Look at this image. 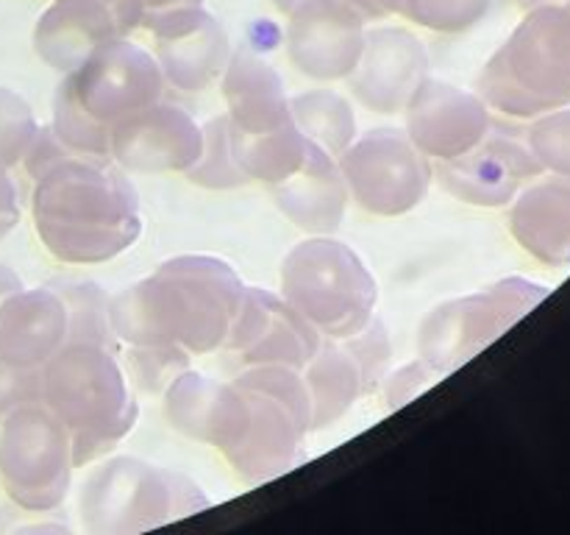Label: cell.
Masks as SVG:
<instances>
[{
    "label": "cell",
    "mask_w": 570,
    "mask_h": 535,
    "mask_svg": "<svg viewBox=\"0 0 570 535\" xmlns=\"http://www.w3.org/2000/svg\"><path fill=\"white\" fill-rule=\"evenodd\" d=\"M28 401H39V371H22L0 362V421Z\"/></svg>",
    "instance_id": "33"
},
{
    "label": "cell",
    "mask_w": 570,
    "mask_h": 535,
    "mask_svg": "<svg viewBox=\"0 0 570 535\" xmlns=\"http://www.w3.org/2000/svg\"><path fill=\"white\" fill-rule=\"evenodd\" d=\"M273 201L289 223L315 237L334 234L348 210V187L340 173L337 156L309 143L298 171L282 184H273Z\"/></svg>",
    "instance_id": "20"
},
{
    "label": "cell",
    "mask_w": 570,
    "mask_h": 535,
    "mask_svg": "<svg viewBox=\"0 0 570 535\" xmlns=\"http://www.w3.org/2000/svg\"><path fill=\"white\" fill-rule=\"evenodd\" d=\"M568 87L570 6H546L529 14L479 78L484 104L507 115H534L566 98Z\"/></svg>",
    "instance_id": "7"
},
{
    "label": "cell",
    "mask_w": 570,
    "mask_h": 535,
    "mask_svg": "<svg viewBox=\"0 0 570 535\" xmlns=\"http://www.w3.org/2000/svg\"><path fill=\"white\" fill-rule=\"evenodd\" d=\"M365 17L345 0H301L287 26V56L315 81H345L365 45Z\"/></svg>",
    "instance_id": "13"
},
{
    "label": "cell",
    "mask_w": 570,
    "mask_h": 535,
    "mask_svg": "<svg viewBox=\"0 0 570 535\" xmlns=\"http://www.w3.org/2000/svg\"><path fill=\"white\" fill-rule=\"evenodd\" d=\"M534 167L510 139L484 137L468 154L440 162L438 178L454 198L473 206H501L512 198L518 182Z\"/></svg>",
    "instance_id": "21"
},
{
    "label": "cell",
    "mask_w": 570,
    "mask_h": 535,
    "mask_svg": "<svg viewBox=\"0 0 570 535\" xmlns=\"http://www.w3.org/2000/svg\"><path fill=\"white\" fill-rule=\"evenodd\" d=\"M204 148V128L189 111L154 104L111 128L109 159L122 171L187 173Z\"/></svg>",
    "instance_id": "15"
},
{
    "label": "cell",
    "mask_w": 570,
    "mask_h": 535,
    "mask_svg": "<svg viewBox=\"0 0 570 535\" xmlns=\"http://www.w3.org/2000/svg\"><path fill=\"white\" fill-rule=\"evenodd\" d=\"M156 33V65L165 84L181 93H200L228 65V37L215 17L204 9L176 11L145 22Z\"/></svg>",
    "instance_id": "18"
},
{
    "label": "cell",
    "mask_w": 570,
    "mask_h": 535,
    "mask_svg": "<svg viewBox=\"0 0 570 535\" xmlns=\"http://www.w3.org/2000/svg\"><path fill=\"white\" fill-rule=\"evenodd\" d=\"M72 438L42 405L28 401L0 421V485L22 513H53L72 483Z\"/></svg>",
    "instance_id": "8"
},
{
    "label": "cell",
    "mask_w": 570,
    "mask_h": 535,
    "mask_svg": "<svg viewBox=\"0 0 570 535\" xmlns=\"http://www.w3.org/2000/svg\"><path fill=\"white\" fill-rule=\"evenodd\" d=\"M56 293L67 307V343H92L117 354V334L109 321V299L89 279L59 282Z\"/></svg>",
    "instance_id": "27"
},
{
    "label": "cell",
    "mask_w": 570,
    "mask_h": 535,
    "mask_svg": "<svg viewBox=\"0 0 570 535\" xmlns=\"http://www.w3.org/2000/svg\"><path fill=\"white\" fill-rule=\"evenodd\" d=\"M142 0H56L39 20L33 45L53 70L72 72L92 50L142 22Z\"/></svg>",
    "instance_id": "14"
},
{
    "label": "cell",
    "mask_w": 570,
    "mask_h": 535,
    "mask_svg": "<svg viewBox=\"0 0 570 535\" xmlns=\"http://www.w3.org/2000/svg\"><path fill=\"white\" fill-rule=\"evenodd\" d=\"M532 290L523 282H501L484 293L434 307L415 338L423 366L438 379L460 368L532 307Z\"/></svg>",
    "instance_id": "10"
},
{
    "label": "cell",
    "mask_w": 570,
    "mask_h": 535,
    "mask_svg": "<svg viewBox=\"0 0 570 535\" xmlns=\"http://www.w3.org/2000/svg\"><path fill=\"white\" fill-rule=\"evenodd\" d=\"M243 293V279L226 260L181 254L111 295L109 321L131 349L178 346L187 354H212L226 343Z\"/></svg>",
    "instance_id": "1"
},
{
    "label": "cell",
    "mask_w": 570,
    "mask_h": 535,
    "mask_svg": "<svg viewBox=\"0 0 570 535\" xmlns=\"http://www.w3.org/2000/svg\"><path fill=\"white\" fill-rule=\"evenodd\" d=\"M204 128V148L198 162L187 171V178L206 189H234L248 184L232 154V120L228 115L212 117Z\"/></svg>",
    "instance_id": "28"
},
{
    "label": "cell",
    "mask_w": 570,
    "mask_h": 535,
    "mask_svg": "<svg viewBox=\"0 0 570 535\" xmlns=\"http://www.w3.org/2000/svg\"><path fill=\"white\" fill-rule=\"evenodd\" d=\"M289 117L309 143L340 156L356 139V117L348 100L332 89H309L289 98Z\"/></svg>",
    "instance_id": "26"
},
{
    "label": "cell",
    "mask_w": 570,
    "mask_h": 535,
    "mask_svg": "<svg viewBox=\"0 0 570 535\" xmlns=\"http://www.w3.org/2000/svg\"><path fill=\"white\" fill-rule=\"evenodd\" d=\"M282 299L323 338L343 340L373 321L379 284L362 256L332 234L295 245L278 273Z\"/></svg>",
    "instance_id": "5"
},
{
    "label": "cell",
    "mask_w": 570,
    "mask_h": 535,
    "mask_svg": "<svg viewBox=\"0 0 570 535\" xmlns=\"http://www.w3.org/2000/svg\"><path fill=\"white\" fill-rule=\"evenodd\" d=\"M406 137L423 156L456 159L488 137L490 111L482 95L426 78L404 109Z\"/></svg>",
    "instance_id": "16"
},
{
    "label": "cell",
    "mask_w": 570,
    "mask_h": 535,
    "mask_svg": "<svg viewBox=\"0 0 570 535\" xmlns=\"http://www.w3.org/2000/svg\"><path fill=\"white\" fill-rule=\"evenodd\" d=\"M17 290H22V279L17 276L9 265L0 262V304H3L11 293H17Z\"/></svg>",
    "instance_id": "37"
},
{
    "label": "cell",
    "mask_w": 570,
    "mask_h": 535,
    "mask_svg": "<svg viewBox=\"0 0 570 535\" xmlns=\"http://www.w3.org/2000/svg\"><path fill=\"white\" fill-rule=\"evenodd\" d=\"M234 385L248 396L250 418L239 444L226 455L228 466L248 485L282 477L295 466L301 444L312 432L304 373L287 366H254L243 368Z\"/></svg>",
    "instance_id": "6"
},
{
    "label": "cell",
    "mask_w": 570,
    "mask_h": 535,
    "mask_svg": "<svg viewBox=\"0 0 570 535\" xmlns=\"http://www.w3.org/2000/svg\"><path fill=\"white\" fill-rule=\"evenodd\" d=\"M131 371L139 388L154 393V390H165L173 377L187 368V351L178 346H161V349H131Z\"/></svg>",
    "instance_id": "32"
},
{
    "label": "cell",
    "mask_w": 570,
    "mask_h": 535,
    "mask_svg": "<svg viewBox=\"0 0 570 535\" xmlns=\"http://www.w3.org/2000/svg\"><path fill=\"white\" fill-rule=\"evenodd\" d=\"M301 373L312 399V432L337 424L362 396H367L360 360L345 340L323 338L321 349Z\"/></svg>",
    "instance_id": "23"
},
{
    "label": "cell",
    "mask_w": 570,
    "mask_h": 535,
    "mask_svg": "<svg viewBox=\"0 0 570 535\" xmlns=\"http://www.w3.org/2000/svg\"><path fill=\"white\" fill-rule=\"evenodd\" d=\"M306 148H309V139L298 132L293 120L259 134L232 128V154L237 167L248 182H262L267 187L293 176L304 162Z\"/></svg>",
    "instance_id": "24"
},
{
    "label": "cell",
    "mask_w": 570,
    "mask_h": 535,
    "mask_svg": "<svg viewBox=\"0 0 570 535\" xmlns=\"http://www.w3.org/2000/svg\"><path fill=\"white\" fill-rule=\"evenodd\" d=\"M209 507L195 479L139 457H111L89 471L78 494V518L89 535H134Z\"/></svg>",
    "instance_id": "4"
},
{
    "label": "cell",
    "mask_w": 570,
    "mask_h": 535,
    "mask_svg": "<svg viewBox=\"0 0 570 535\" xmlns=\"http://www.w3.org/2000/svg\"><path fill=\"white\" fill-rule=\"evenodd\" d=\"M343 340L354 351L356 360H360L367 393H373L387 379L390 362H393V346H390L387 329H384V323L379 318H373L365 329H360V332Z\"/></svg>",
    "instance_id": "31"
},
{
    "label": "cell",
    "mask_w": 570,
    "mask_h": 535,
    "mask_svg": "<svg viewBox=\"0 0 570 535\" xmlns=\"http://www.w3.org/2000/svg\"><path fill=\"white\" fill-rule=\"evenodd\" d=\"M490 0H395V11L432 31H465L482 20Z\"/></svg>",
    "instance_id": "30"
},
{
    "label": "cell",
    "mask_w": 570,
    "mask_h": 535,
    "mask_svg": "<svg viewBox=\"0 0 570 535\" xmlns=\"http://www.w3.org/2000/svg\"><path fill=\"white\" fill-rule=\"evenodd\" d=\"M145 11H142V22L159 20V17L176 14V11H187V9H198L200 0H142Z\"/></svg>",
    "instance_id": "36"
},
{
    "label": "cell",
    "mask_w": 570,
    "mask_h": 535,
    "mask_svg": "<svg viewBox=\"0 0 570 535\" xmlns=\"http://www.w3.org/2000/svg\"><path fill=\"white\" fill-rule=\"evenodd\" d=\"M17 223H20V201H17L14 178L6 167H0V240L11 234Z\"/></svg>",
    "instance_id": "35"
},
{
    "label": "cell",
    "mask_w": 570,
    "mask_h": 535,
    "mask_svg": "<svg viewBox=\"0 0 570 535\" xmlns=\"http://www.w3.org/2000/svg\"><path fill=\"white\" fill-rule=\"evenodd\" d=\"M351 201L379 217H399L423 204L434 171L404 132L376 128L337 156Z\"/></svg>",
    "instance_id": "9"
},
{
    "label": "cell",
    "mask_w": 570,
    "mask_h": 535,
    "mask_svg": "<svg viewBox=\"0 0 570 535\" xmlns=\"http://www.w3.org/2000/svg\"><path fill=\"white\" fill-rule=\"evenodd\" d=\"M345 3H348V6H354V9L360 11L362 17H379V11L373 9V3H371V0H345Z\"/></svg>",
    "instance_id": "38"
},
{
    "label": "cell",
    "mask_w": 570,
    "mask_h": 535,
    "mask_svg": "<svg viewBox=\"0 0 570 535\" xmlns=\"http://www.w3.org/2000/svg\"><path fill=\"white\" fill-rule=\"evenodd\" d=\"M434 373L423 366L421 360L404 366L401 371H395L387 382V401L390 407H401L412 399L415 393H421L429 382H434Z\"/></svg>",
    "instance_id": "34"
},
{
    "label": "cell",
    "mask_w": 570,
    "mask_h": 535,
    "mask_svg": "<svg viewBox=\"0 0 570 535\" xmlns=\"http://www.w3.org/2000/svg\"><path fill=\"white\" fill-rule=\"evenodd\" d=\"M37 132L39 123L28 100L14 89L0 87V167L9 171V167L20 165Z\"/></svg>",
    "instance_id": "29"
},
{
    "label": "cell",
    "mask_w": 570,
    "mask_h": 535,
    "mask_svg": "<svg viewBox=\"0 0 570 535\" xmlns=\"http://www.w3.org/2000/svg\"><path fill=\"white\" fill-rule=\"evenodd\" d=\"M72 104L100 128H115L126 117L159 104L165 76L150 54L128 39H111L87 56L59 84Z\"/></svg>",
    "instance_id": "11"
},
{
    "label": "cell",
    "mask_w": 570,
    "mask_h": 535,
    "mask_svg": "<svg viewBox=\"0 0 570 535\" xmlns=\"http://www.w3.org/2000/svg\"><path fill=\"white\" fill-rule=\"evenodd\" d=\"M223 98H226L232 128L237 132L259 134L293 120L282 76L250 50H237L228 56L223 70Z\"/></svg>",
    "instance_id": "22"
},
{
    "label": "cell",
    "mask_w": 570,
    "mask_h": 535,
    "mask_svg": "<svg viewBox=\"0 0 570 535\" xmlns=\"http://www.w3.org/2000/svg\"><path fill=\"white\" fill-rule=\"evenodd\" d=\"M321 343L323 334L282 295L245 288L223 349L243 368L287 366L301 371Z\"/></svg>",
    "instance_id": "12"
},
{
    "label": "cell",
    "mask_w": 570,
    "mask_h": 535,
    "mask_svg": "<svg viewBox=\"0 0 570 535\" xmlns=\"http://www.w3.org/2000/svg\"><path fill=\"white\" fill-rule=\"evenodd\" d=\"M39 401L70 432L76 468L109 455L139 416L117 354L92 343H65L45 362Z\"/></svg>",
    "instance_id": "3"
},
{
    "label": "cell",
    "mask_w": 570,
    "mask_h": 535,
    "mask_svg": "<svg viewBox=\"0 0 570 535\" xmlns=\"http://www.w3.org/2000/svg\"><path fill=\"white\" fill-rule=\"evenodd\" d=\"M223 393H226V382H217V379L206 377V373L184 368L165 388L161 410H165L167 424L173 429L198 440V444L209 446L212 427H215Z\"/></svg>",
    "instance_id": "25"
},
{
    "label": "cell",
    "mask_w": 570,
    "mask_h": 535,
    "mask_svg": "<svg viewBox=\"0 0 570 535\" xmlns=\"http://www.w3.org/2000/svg\"><path fill=\"white\" fill-rule=\"evenodd\" d=\"M429 78V56L421 39L404 28L365 33L360 61L345 81L365 109L399 115Z\"/></svg>",
    "instance_id": "17"
},
{
    "label": "cell",
    "mask_w": 570,
    "mask_h": 535,
    "mask_svg": "<svg viewBox=\"0 0 570 535\" xmlns=\"http://www.w3.org/2000/svg\"><path fill=\"white\" fill-rule=\"evenodd\" d=\"M31 217L45 251L67 265L115 260L142 232L137 187L122 167L72 150L33 178Z\"/></svg>",
    "instance_id": "2"
},
{
    "label": "cell",
    "mask_w": 570,
    "mask_h": 535,
    "mask_svg": "<svg viewBox=\"0 0 570 535\" xmlns=\"http://www.w3.org/2000/svg\"><path fill=\"white\" fill-rule=\"evenodd\" d=\"M65 343L67 307L53 288H22L0 304V362L42 371Z\"/></svg>",
    "instance_id": "19"
}]
</instances>
